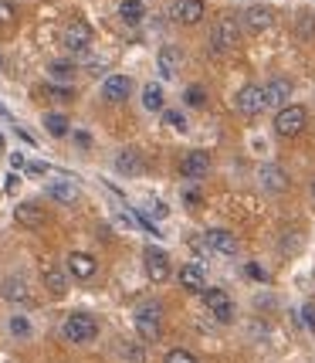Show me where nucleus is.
I'll use <instances>...</instances> for the list:
<instances>
[{
    "mask_svg": "<svg viewBox=\"0 0 315 363\" xmlns=\"http://www.w3.org/2000/svg\"><path fill=\"white\" fill-rule=\"evenodd\" d=\"M136 333H139V340L146 343H156L159 336H163V306L159 302H142L139 309H136Z\"/></svg>",
    "mask_w": 315,
    "mask_h": 363,
    "instance_id": "nucleus-1",
    "label": "nucleus"
},
{
    "mask_svg": "<svg viewBox=\"0 0 315 363\" xmlns=\"http://www.w3.org/2000/svg\"><path fill=\"white\" fill-rule=\"evenodd\" d=\"M305 126H309V109L305 106H282L275 112V133L282 140H295Z\"/></svg>",
    "mask_w": 315,
    "mask_h": 363,
    "instance_id": "nucleus-2",
    "label": "nucleus"
},
{
    "mask_svg": "<svg viewBox=\"0 0 315 363\" xmlns=\"http://www.w3.org/2000/svg\"><path fill=\"white\" fill-rule=\"evenodd\" d=\"M62 336L68 343H92L95 336H98V319L92 313H71V316L64 319Z\"/></svg>",
    "mask_w": 315,
    "mask_h": 363,
    "instance_id": "nucleus-3",
    "label": "nucleus"
},
{
    "mask_svg": "<svg viewBox=\"0 0 315 363\" xmlns=\"http://www.w3.org/2000/svg\"><path fill=\"white\" fill-rule=\"evenodd\" d=\"M241 41V24L234 21V14H224L217 24H214V34H210V48L217 55H227L234 51V45Z\"/></svg>",
    "mask_w": 315,
    "mask_h": 363,
    "instance_id": "nucleus-4",
    "label": "nucleus"
},
{
    "mask_svg": "<svg viewBox=\"0 0 315 363\" xmlns=\"http://www.w3.org/2000/svg\"><path fill=\"white\" fill-rule=\"evenodd\" d=\"M92 28H88V24H85V21H79V17H75V21H68V24H64V31H62V45H64V51H68V55H81V51H88V48H92Z\"/></svg>",
    "mask_w": 315,
    "mask_h": 363,
    "instance_id": "nucleus-5",
    "label": "nucleus"
},
{
    "mask_svg": "<svg viewBox=\"0 0 315 363\" xmlns=\"http://www.w3.org/2000/svg\"><path fill=\"white\" fill-rule=\"evenodd\" d=\"M200 296H204L207 309L214 313V319H217V323H234V302H231V296H227L224 289L210 285V289H204Z\"/></svg>",
    "mask_w": 315,
    "mask_h": 363,
    "instance_id": "nucleus-6",
    "label": "nucleus"
},
{
    "mask_svg": "<svg viewBox=\"0 0 315 363\" xmlns=\"http://www.w3.org/2000/svg\"><path fill=\"white\" fill-rule=\"evenodd\" d=\"M142 265H146V275H149L153 282H166L170 272H173L170 269V255L163 252V248H153V245L142 252Z\"/></svg>",
    "mask_w": 315,
    "mask_h": 363,
    "instance_id": "nucleus-7",
    "label": "nucleus"
},
{
    "mask_svg": "<svg viewBox=\"0 0 315 363\" xmlns=\"http://www.w3.org/2000/svg\"><path fill=\"white\" fill-rule=\"evenodd\" d=\"M204 245L214 255H227V258H234V255L241 252V241H237L231 231H224V228H210V231H204Z\"/></svg>",
    "mask_w": 315,
    "mask_h": 363,
    "instance_id": "nucleus-8",
    "label": "nucleus"
},
{
    "mask_svg": "<svg viewBox=\"0 0 315 363\" xmlns=\"http://www.w3.org/2000/svg\"><path fill=\"white\" fill-rule=\"evenodd\" d=\"M234 106L241 116H261V112L268 109V106H265V89H261V85H244V89L237 92Z\"/></svg>",
    "mask_w": 315,
    "mask_h": 363,
    "instance_id": "nucleus-9",
    "label": "nucleus"
},
{
    "mask_svg": "<svg viewBox=\"0 0 315 363\" xmlns=\"http://www.w3.org/2000/svg\"><path fill=\"white\" fill-rule=\"evenodd\" d=\"M115 174L122 177H142L146 174V160L136 146H122L119 153H115Z\"/></svg>",
    "mask_w": 315,
    "mask_h": 363,
    "instance_id": "nucleus-10",
    "label": "nucleus"
},
{
    "mask_svg": "<svg viewBox=\"0 0 315 363\" xmlns=\"http://www.w3.org/2000/svg\"><path fill=\"white\" fill-rule=\"evenodd\" d=\"M207 14V4L204 0H176L173 7H170V17H173L176 24H200Z\"/></svg>",
    "mask_w": 315,
    "mask_h": 363,
    "instance_id": "nucleus-11",
    "label": "nucleus"
},
{
    "mask_svg": "<svg viewBox=\"0 0 315 363\" xmlns=\"http://www.w3.org/2000/svg\"><path fill=\"white\" fill-rule=\"evenodd\" d=\"M180 174L190 177V180H204L210 174V153L204 150H190L187 157L180 160Z\"/></svg>",
    "mask_w": 315,
    "mask_h": 363,
    "instance_id": "nucleus-12",
    "label": "nucleus"
},
{
    "mask_svg": "<svg viewBox=\"0 0 315 363\" xmlns=\"http://www.w3.org/2000/svg\"><path fill=\"white\" fill-rule=\"evenodd\" d=\"M14 221L21 224V228H28V231H38V228H45L47 214L41 204H34V201H24V204L14 207Z\"/></svg>",
    "mask_w": 315,
    "mask_h": 363,
    "instance_id": "nucleus-13",
    "label": "nucleus"
},
{
    "mask_svg": "<svg viewBox=\"0 0 315 363\" xmlns=\"http://www.w3.org/2000/svg\"><path fill=\"white\" fill-rule=\"evenodd\" d=\"M244 28H248L251 34L271 31V28H275V11H271V7H265V4H254V7H248V11H244Z\"/></svg>",
    "mask_w": 315,
    "mask_h": 363,
    "instance_id": "nucleus-14",
    "label": "nucleus"
},
{
    "mask_svg": "<svg viewBox=\"0 0 315 363\" xmlns=\"http://www.w3.org/2000/svg\"><path fill=\"white\" fill-rule=\"evenodd\" d=\"M68 272H71L79 282H88V279H95V272H98V262H95V255H88V252H71L68 255Z\"/></svg>",
    "mask_w": 315,
    "mask_h": 363,
    "instance_id": "nucleus-15",
    "label": "nucleus"
},
{
    "mask_svg": "<svg viewBox=\"0 0 315 363\" xmlns=\"http://www.w3.org/2000/svg\"><path fill=\"white\" fill-rule=\"evenodd\" d=\"M132 95V79L129 75H109L102 82V99L105 102H126Z\"/></svg>",
    "mask_w": 315,
    "mask_h": 363,
    "instance_id": "nucleus-16",
    "label": "nucleus"
},
{
    "mask_svg": "<svg viewBox=\"0 0 315 363\" xmlns=\"http://www.w3.org/2000/svg\"><path fill=\"white\" fill-rule=\"evenodd\" d=\"M258 180H261V187L271 190V194H285V190H288V174H285L278 163H265V167L258 170Z\"/></svg>",
    "mask_w": 315,
    "mask_h": 363,
    "instance_id": "nucleus-17",
    "label": "nucleus"
},
{
    "mask_svg": "<svg viewBox=\"0 0 315 363\" xmlns=\"http://www.w3.org/2000/svg\"><path fill=\"white\" fill-rule=\"evenodd\" d=\"M0 296H4L7 302H14V306H28V302H31V289H28L24 279L11 275V279H4V282H0Z\"/></svg>",
    "mask_w": 315,
    "mask_h": 363,
    "instance_id": "nucleus-18",
    "label": "nucleus"
},
{
    "mask_svg": "<svg viewBox=\"0 0 315 363\" xmlns=\"http://www.w3.org/2000/svg\"><path fill=\"white\" fill-rule=\"evenodd\" d=\"M156 65H159V75H163V79H176V72H180V65H183V51L173 45L159 48Z\"/></svg>",
    "mask_w": 315,
    "mask_h": 363,
    "instance_id": "nucleus-19",
    "label": "nucleus"
},
{
    "mask_svg": "<svg viewBox=\"0 0 315 363\" xmlns=\"http://www.w3.org/2000/svg\"><path fill=\"white\" fill-rule=\"evenodd\" d=\"M261 89H265V106H275V109L288 106V95H292V82L288 79H271Z\"/></svg>",
    "mask_w": 315,
    "mask_h": 363,
    "instance_id": "nucleus-20",
    "label": "nucleus"
},
{
    "mask_svg": "<svg viewBox=\"0 0 315 363\" xmlns=\"http://www.w3.org/2000/svg\"><path fill=\"white\" fill-rule=\"evenodd\" d=\"M180 285H183L187 292H197V296H200L207 289L204 269H200V265H183V269H180Z\"/></svg>",
    "mask_w": 315,
    "mask_h": 363,
    "instance_id": "nucleus-21",
    "label": "nucleus"
},
{
    "mask_svg": "<svg viewBox=\"0 0 315 363\" xmlns=\"http://www.w3.org/2000/svg\"><path fill=\"white\" fill-rule=\"evenodd\" d=\"M47 197L58 201V204H75L79 201V187L68 184V180H55V184H47Z\"/></svg>",
    "mask_w": 315,
    "mask_h": 363,
    "instance_id": "nucleus-22",
    "label": "nucleus"
},
{
    "mask_svg": "<svg viewBox=\"0 0 315 363\" xmlns=\"http://www.w3.org/2000/svg\"><path fill=\"white\" fill-rule=\"evenodd\" d=\"M45 129L55 136V140H64V136L71 133V123H68V116H64V112H47V116H45Z\"/></svg>",
    "mask_w": 315,
    "mask_h": 363,
    "instance_id": "nucleus-23",
    "label": "nucleus"
},
{
    "mask_svg": "<svg viewBox=\"0 0 315 363\" xmlns=\"http://www.w3.org/2000/svg\"><path fill=\"white\" fill-rule=\"evenodd\" d=\"M75 72H79V68H75L71 58H55V62L47 65V75H51V79H58V82H71L75 79Z\"/></svg>",
    "mask_w": 315,
    "mask_h": 363,
    "instance_id": "nucleus-24",
    "label": "nucleus"
},
{
    "mask_svg": "<svg viewBox=\"0 0 315 363\" xmlns=\"http://www.w3.org/2000/svg\"><path fill=\"white\" fill-rule=\"evenodd\" d=\"M142 106H146L149 112H163V106H166V95H163V85H153V82H149V85L142 89Z\"/></svg>",
    "mask_w": 315,
    "mask_h": 363,
    "instance_id": "nucleus-25",
    "label": "nucleus"
},
{
    "mask_svg": "<svg viewBox=\"0 0 315 363\" xmlns=\"http://www.w3.org/2000/svg\"><path fill=\"white\" fill-rule=\"evenodd\" d=\"M45 289L51 296H58L62 299L64 292H68V279H64L62 269H45Z\"/></svg>",
    "mask_w": 315,
    "mask_h": 363,
    "instance_id": "nucleus-26",
    "label": "nucleus"
},
{
    "mask_svg": "<svg viewBox=\"0 0 315 363\" xmlns=\"http://www.w3.org/2000/svg\"><path fill=\"white\" fill-rule=\"evenodd\" d=\"M119 17H122L126 24H139L142 17H146V4H142V0H122V4H119Z\"/></svg>",
    "mask_w": 315,
    "mask_h": 363,
    "instance_id": "nucleus-27",
    "label": "nucleus"
},
{
    "mask_svg": "<svg viewBox=\"0 0 315 363\" xmlns=\"http://www.w3.org/2000/svg\"><path fill=\"white\" fill-rule=\"evenodd\" d=\"M295 31H299L302 41H315V14L312 11H302L299 21H295Z\"/></svg>",
    "mask_w": 315,
    "mask_h": 363,
    "instance_id": "nucleus-28",
    "label": "nucleus"
},
{
    "mask_svg": "<svg viewBox=\"0 0 315 363\" xmlns=\"http://www.w3.org/2000/svg\"><path fill=\"white\" fill-rule=\"evenodd\" d=\"M7 330L14 333L17 340H28V336L34 333V326H31V319H28V316H11V323H7Z\"/></svg>",
    "mask_w": 315,
    "mask_h": 363,
    "instance_id": "nucleus-29",
    "label": "nucleus"
},
{
    "mask_svg": "<svg viewBox=\"0 0 315 363\" xmlns=\"http://www.w3.org/2000/svg\"><path fill=\"white\" fill-rule=\"evenodd\" d=\"M183 99H187V106H193V109H207V89L204 85H190L187 92H183Z\"/></svg>",
    "mask_w": 315,
    "mask_h": 363,
    "instance_id": "nucleus-30",
    "label": "nucleus"
},
{
    "mask_svg": "<svg viewBox=\"0 0 315 363\" xmlns=\"http://www.w3.org/2000/svg\"><path fill=\"white\" fill-rule=\"evenodd\" d=\"M163 363H200V360H197L190 350H180V347H176V350H170V353H166V360H163Z\"/></svg>",
    "mask_w": 315,
    "mask_h": 363,
    "instance_id": "nucleus-31",
    "label": "nucleus"
},
{
    "mask_svg": "<svg viewBox=\"0 0 315 363\" xmlns=\"http://www.w3.org/2000/svg\"><path fill=\"white\" fill-rule=\"evenodd\" d=\"M14 17H17L14 4H11V0H0V28H7V24H14Z\"/></svg>",
    "mask_w": 315,
    "mask_h": 363,
    "instance_id": "nucleus-32",
    "label": "nucleus"
},
{
    "mask_svg": "<svg viewBox=\"0 0 315 363\" xmlns=\"http://www.w3.org/2000/svg\"><path fill=\"white\" fill-rule=\"evenodd\" d=\"M163 119H166V126L180 129V133L187 129V119H183V116H180V112H176V109H163Z\"/></svg>",
    "mask_w": 315,
    "mask_h": 363,
    "instance_id": "nucleus-33",
    "label": "nucleus"
},
{
    "mask_svg": "<svg viewBox=\"0 0 315 363\" xmlns=\"http://www.w3.org/2000/svg\"><path fill=\"white\" fill-rule=\"evenodd\" d=\"M302 319H305L309 333L315 336V302H305V306H302Z\"/></svg>",
    "mask_w": 315,
    "mask_h": 363,
    "instance_id": "nucleus-34",
    "label": "nucleus"
},
{
    "mask_svg": "<svg viewBox=\"0 0 315 363\" xmlns=\"http://www.w3.org/2000/svg\"><path fill=\"white\" fill-rule=\"evenodd\" d=\"M47 95H51V99H62V102H68V99H75V92H71L68 85H51V89H47Z\"/></svg>",
    "mask_w": 315,
    "mask_h": 363,
    "instance_id": "nucleus-35",
    "label": "nucleus"
},
{
    "mask_svg": "<svg viewBox=\"0 0 315 363\" xmlns=\"http://www.w3.org/2000/svg\"><path fill=\"white\" fill-rule=\"evenodd\" d=\"M248 279H254V282H265V279H268V272L261 269V265H258V262H251V265H248Z\"/></svg>",
    "mask_w": 315,
    "mask_h": 363,
    "instance_id": "nucleus-36",
    "label": "nucleus"
},
{
    "mask_svg": "<svg viewBox=\"0 0 315 363\" xmlns=\"http://www.w3.org/2000/svg\"><path fill=\"white\" fill-rule=\"evenodd\" d=\"M71 140L79 143V150H88V146H92V136H88L85 129H75V133H71Z\"/></svg>",
    "mask_w": 315,
    "mask_h": 363,
    "instance_id": "nucleus-37",
    "label": "nucleus"
},
{
    "mask_svg": "<svg viewBox=\"0 0 315 363\" xmlns=\"http://www.w3.org/2000/svg\"><path fill=\"white\" fill-rule=\"evenodd\" d=\"M24 170L31 177H45L47 174V163H24Z\"/></svg>",
    "mask_w": 315,
    "mask_h": 363,
    "instance_id": "nucleus-38",
    "label": "nucleus"
},
{
    "mask_svg": "<svg viewBox=\"0 0 315 363\" xmlns=\"http://www.w3.org/2000/svg\"><path fill=\"white\" fill-rule=\"evenodd\" d=\"M24 163H28V160L21 157V153H11V167H14V170H24Z\"/></svg>",
    "mask_w": 315,
    "mask_h": 363,
    "instance_id": "nucleus-39",
    "label": "nucleus"
},
{
    "mask_svg": "<svg viewBox=\"0 0 315 363\" xmlns=\"http://www.w3.org/2000/svg\"><path fill=\"white\" fill-rule=\"evenodd\" d=\"M4 190H7V194H14V190H17V177H14V174L4 180Z\"/></svg>",
    "mask_w": 315,
    "mask_h": 363,
    "instance_id": "nucleus-40",
    "label": "nucleus"
},
{
    "mask_svg": "<svg viewBox=\"0 0 315 363\" xmlns=\"http://www.w3.org/2000/svg\"><path fill=\"white\" fill-rule=\"evenodd\" d=\"M187 204H190V207L200 204V194H197V190H190V194H187Z\"/></svg>",
    "mask_w": 315,
    "mask_h": 363,
    "instance_id": "nucleus-41",
    "label": "nucleus"
},
{
    "mask_svg": "<svg viewBox=\"0 0 315 363\" xmlns=\"http://www.w3.org/2000/svg\"><path fill=\"white\" fill-rule=\"evenodd\" d=\"M115 224H122V228H132V218H126V214H119V218H115Z\"/></svg>",
    "mask_w": 315,
    "mask_h": 363,
    "instance_id": "nucleus-42",
    "label": "nucleus"
},
{
    "mask_svg": "<svg viewBox=\"0 0 315 363\" xmlns=\"http://www.w3.org/2000/svg\"><path fill=\"white\" fill-rule=\"evenodd\" d=\"M0 153H4V136H0Z\"/></svg>",
    "mask_w": 315,
    "mask_h": 363,
    "instance_id": "nucleus-43",
    "label": "nucleus"
},
{
    "mask_svg": "<svg viewBox=\"0 0 315 363\" xmlns=\"http://www.w3.org/2000/svg\"><path fill=\"white\" fill-rule=\"evenodd\" d=\"M312 201H315V180H312Z\"/></svg>",
    "mask_w": 315,
    "mask_h": 363,
    "instance_id": "nucleus-44",
    "label": "nucleus"
},
{
    "mask_svg": "<svg viewBox=\"0 0 315 363\" xmlns=\"http://www.w3.org/2000/svg\"><path fill=\"white\" fill-rule=\"evenodd\" d=\"M4 65H7V62H4V55H0V68H4Z\"/></svg>",
    "mask_w": 315,
    "mask_h": 363,
    "instance_id": "nucleus-45",
    "label": "nucleus"
}]
</instances>
